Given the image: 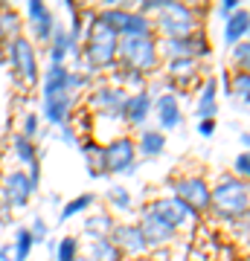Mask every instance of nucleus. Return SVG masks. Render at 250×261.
Instances as JSON below:
<instances>
[{"instance_id": "nucleus-22", "label": "nucleus", "mask_w": 250, "mask_h": 261, "mask_svg": "<svg viewBox=\"0 0 250 261\" xmlns=\"http://www.w3.org/2000/svg\"><path fill=\"white\" fill-rule=\"evenodd\" d=\"M79 148H82L84 160H87V174L90 177H105L108 168H105V148L99 142H82Z\"/></svg>"}, {"instance_id": "nucleus-16", "label": "nucleus", "mask_w": 250, "mask_h": 261, "mask_svg": "<svg viewBox=\"0 0 250 261\" xmlns=\"http://www.w3.org/2000/svg\"><path fill=\"white\" fill-rule=\"evenodd\" d=\"M154 111H157V122H160V134L163 130H175L177 125H180V105H177V99H175V93H163V96H157V102L151 105Z\"/></svg>"}, {"instance_id": "nucleus-17", "label": "nucleus", "mask_w": 250, "mask_h": 261, "mask_svg": "<svg viewBox=\"0 0 250 261\" xmlns=\"http://www.w3.org/2000/svg\"><path fill=\"white\" fill-rule=\"evenodd\" d=\"M70 108H73V96H50V99H44V116L50 125H67L70 122Z\"/></svg>"}, {"instance_id": "nucleus-19", "label": "nucleus", "mask_w": 250, "mask_h": 261, "mask_svg": "<svg viewBox=\"0 0 250 261\" xmlns=\"http://www.w3.org/2000/svg\"><path fill=\"white\" fill-rule=\"evenodd\" d=\"M195 113H198V119H215V113H218V82L215 79L204 82V90H201L198 105H195Z\"/></svg>"}, {"instance_id": "nucleus-43", "label": "nucleus", "mask_w": 250, "mask_h": 261, "mask_svg": "<svg viewBox=\"0 0 250 261\" xmlns=\"http://www.w3.org/2000/svg\"><path fill=\"white\" fill-rule=\"evenodd\" d=\"M76 261H79V258H76Z\"/></svg>"}, {"instance_id": "nucleus-7", "label": "nucleus", "mask_w": 250, "mask_h": 261, "mask_svg": "<svg viewBox=\"0 0 250 261\" xmlns=\"http://www.w3.org/2000/svg\"><path fill=\"white\" fill-rule=\"evenodd\" d=\"M105 148V168L111 174H134L137 171V145L128 137H113Z\"/></svg>"}, {"instance_id": "nucleus-33", "label": "nucleus", "mask_w": 250, "mask_h": 261, "mask_svg": "<svg viewBox=\"0 0 250 261\" xmlns=\"http://www.w3.org/2000/svg\"><path fill=\"white\" fill-rule=\"evenodd\" d=\"M233 171H236V177H239V180H244V183H247V174H250V154H247V151H241L239 157H236Z\"/></svg>"}, {"instance_id": "nucleus-31", "label": "nucleus", "mask_w": 250, "mask_h": 261, "mask_svg": "<svg viewBox=\"0 0 250 261\" xmlns=\"http://www.w3.org/2000/svg\"><path fill=\"white\" fill-rule=\"evenodd\" d=\"M76 255H79V241H76L73 235L61 238L58 247H56V258L58 261H76Z\"/></svg>"}, {"instance_id": "nucleus-12", "label": "nucleus", "mask_w": 250, "mask_h": 261, "mask_svg": "<svg viewBox=\"0 0 250 261\" xmlns=\"http://www.w3.org/2000/svg\"><path fill=\"white\" fill-rule=\"evenodd\" d=\"M148 209L157 215V218H163L172 229H177V226H184V224H189V221H195V212L186 203H180L177 197H157V200L148 206Z\"/></svg>"}, {"instance_id": "nucleus-13", "label": "nucleus", "mask_w": 250, "mask_h": 261, "mask_svg": "<svg viewBox=\"0 0 250 261\" xmlns=\"http://www.w3.org/2000/svg\"><path fill=\"white\" fill-rule=\"evenodd\" d=\"M35 195V189L29 186V177L24 171H9L6 177H3V200L6 206H15V209H24L29 203V197Z\"/></svg>"}, {"instance_id": "nucleus-41", "label": "nucleus", "mask_w": 250, "mask_h": 261, "mask_svg": "<svg viewBox=\"0 0 250 261\" xmlns=\"http://www.w3.org/2000/svg\"><path fill=\"white\" fill-rule=\"evenodd\" d=\"M0 35H3V27H0Z\"/></svg>"}, {"instance_id": "nucleus-29", "label": "nucleus", "mask_w": 250, "mask_h": 261, "mask_svg": "<svg viewBox=\"0 0 250 261\" xmlns=\"http://www.w3.org/2000/svg\"><path fill=\"white\" fill-rule=\"evenodd\" d=\"M32 247H35L32 232H29L27 226H20L18 235H15V258H12V261H27L29 252H32Z\"/></svg>"}, {"instance_id": "nucleus-9", "label": "nucleus", "mask_w": 250, "mask_h": 261, "mask_svg": "<svg viewBox=\"0 0 250 261\" xmlns=\"http://www.w3.org/2000/svg\"><path fill=\"white\" fill-rule=\"evenodd\" d=\"M169 186H172V197L186 203L195 215L210 209V186L201 177H180V180H172Z\"/></svg>"}, {"instance_id": "nucleus-3", "label": "nucleus", "mask_w": 250, "mask_h": 261, "mask_svg": "<svg viewBox=\"0 0 250 261\" xmlns=\"http://www.w3.org/2000/svg\"><path fill=\"white\" fill-rule=\"evenodd\" d=\"M117 61L122 64V70H134V73H146L154 70L160 61L157 53V41L148 38H120L117 41Z\"/></svg>"}, {"instance_id": "nucleus-32", "label": "nucleus", "mask_w": 250, "mask_h": 261, "mask_svg": "<svg viewBox=\"0 0 250 261\" xmlns=\"http://www.w3.org/2000/svg\"><path fill=\"white\" fill-rule=\"evenodd\" d=\"M108 200H111L120 212H128V209H131V195H128V189H122V186H111V189H108Z\"/></svg>"}, {"instance_id": "nucleus-23", "label": "nucleus", "mask_w": 250, "mask_h": 261, "mask_svg": "<svg viewBox=\"0 0 250 261\" xmlns=\"http://www.w3.org/2000/svg\"><path fill=\"white\" fill-rule=\"evenodd\" d=\"M113 229V218L108 212H93L87 221H84V235L90 241H99V238H108Z\"/></svg>"}, {"instance_id": "nucleus-40", "label": "nucleus", "mask_w": 250, "mask_h": 261, "mask_svg": "<svg viewBox=\"0 0 250 261\" xmlns=\"http://www.w3.org/2000/svg\"><path fill=\"white\" fill-rule=\"evenodd\" d=\"M198 134H201V137H213L215 134V119H201L198 122Z\"/></svg>"}, {"instance_id": "nucleus-38", "label": "nucleus", "mask_w": 250, "mask_h": 261, "mask_svg": "<svg viewBox=\"0 0 250 261\" xmlns=\"http://www.w3.org/2000/svg\"><path fill=\"white\" fill-rule=\"evenodd\" d=\"M61 140H64L70 148H79V145H82V142H79V137H76V130L70 128V125H61Z\"/></svg>"}, {"instance_id": "nucleus-6", "label": "nucleus", "mask_w": 250, "mask_h": 261, "mask_svg": "<svg viewBox=\"0 0 250 261\" xmlns=\"http://www.w3.org/2000/svg\"><path fill=\"white\" fill-rule=\"evenodd\" d=\"M6 49H9V61L15 67L18 79L32 87L38 82V58H35V47L29 44V38L15 35L12 41H6Z\"/></svg>"}, {"instance_id": "nucleus-27", "label": "nucleus", "mask_w": 250, "mask_h": 261, "mask_svg": "<svg viewBox=\"0 0 250 261\" xmlns=\"http://www.w3.org/2000/svg\"><path fill=\"white\" fill-rule=\"evenodd\" d=\"M12 148H15V154H18V160L24 163V166H35L38 163V151H35V142L27 140V137H12Z\"/></svg>"}, {"instance_id": "nucleus-36", "label": "nucleus", "mask_w": 250, "mask_h": 261, "mask_svg": "<svg viewBox=\"0 0 250 261\" xmlns=\"http://www.w3.org/2000/svg\"><path fill=\"white\" fill-rule=\"evenodd\" d=\"M27 229L32 232L35 244L38 241H47V221H44V218H35V221H32V226H27Z\"/></svg>"}, {"instance_id": "nucleus-2", "label": "nucleus", "mask_w": 250, "mask_h": 261, "mask_svg": "<svg viewBox=\"0 0 250 261\" xmlns=\"http://www.w3.org/2000/svg\"><path fill=\"white\" fill-rule=\"evenodd\" d=\"M84 38H87V41H84V53H82L84 75L117 64V41H120V38H117L113 29H108L102 20L93 18V23L87 27Z\"/></svg>"}, {"instance_id": "nucleus-18", "label": "nucleus", "mask_w": 250, "mask_h": 261, "mask_svg": "<svg viewBox=\"0 0 250 261\" xmlns=\"http://www.w3.org/2000/svg\"><path fill=\"white\" fill-rule=\"evenodd\" d=\"M151 93L148 90H140V93L128 96V102H125V122L128 125H143L148 119V113H151Z\"/></svg>"}, {"instance_id": "nucleus-5", "label": "nucleus", "mask_w": 250, "mask_h": 261, "mask_svg": "<svg viewBox=\"0 0 250 261\" xmlns=\"http://www.w3.org/2000/svg\"><path fill=\"white\" fill-rule=\"evenodd\" d=\"M157 29H160V35H163V41L166 38H186V35H192V32H198V20H195L192 6L169 0L166 9L157 12Z\"/></svg>"}, {"instance_id": "nucleus-15", "label": "nucleus", "mask_w": 250, "mask_h": 261, "mask_svg": "<svg viewBox=\"0 0 250 261\" xmlns=\"http://www.w3.org/2000/svg\"><path fill=\"white\" fill-rule=\"evenodd\" d=\"M27 15H29V27H32V32H35L38 41H50L53 29H56V15H53V9L44 6L41 0H29Z\"/></svg>"}, {"instance_id": "nucleus-42", "label": "nucleus", "mask_w": 250, "mask_h": 261, "mask_svg": "<svg viewBox=\"0 0 250 261\" xmlns=\"http://www.w3.org/2000/svg\"><path fill=\"white\" fill-rule=\"evenodd\" d=\"M0 12H3V3H0Z\"/></svg>"}, {"instance_id": "nucleus-26", "label": "nucleus", "mask_w": 250, "mask_h": 261, "mask_svg": "<svg viewBox=\"0 0 250 261\" xmlns=\"http://www.w3.org/2000/svg\"><path fill=\"white\" fill-rule=\"evenodd\" d=\"M90 258L93 261H120L122 252L113 247L111 238H99V241H90Z\"/></svg>"}, {"instance_id": "nucleus-37", "label": "nucleus", "mask_w": 250, "mask_h": 261, "mask_svg": "<svg viewBox=\"0 0 250 261\" xmlns=\"http://www.w3.org/2000/svg\"><path fill=\"white\" fill-rule=\"evenodd\" d=\"M35 134H38V116L35 113H27V116H24V134H20V137L32 140Z\"/></svg>"}, {"instance_id": "nucleus-4", "label": "nucleus", "mask_w": 250, "mask_h": 261, "mask_svg": "<svg viewBox=\"0 0 250 261\" xmlns=\"http://www.w3.org/2000/svg\"><path fill=\"white\" fill-rule=\"evenodd\" d=\"M96 20H102L108 29L117 32V38H148L151 35V20L140 12L122 9V6H105L96 12Z\"/></svg>"}, {"instance_id": "nucleus-28", "label": "nucleus", "mask_w": 250, "mask_h": 261, "mask_svg": "<svg viewBox=\"0 0 250 261\" xmlns=\"http://www.w3.org/2000/svg\"><path fill=\"white\" fill-rule=\"evenodd\" d=\"M198 58H175L169 61V79H195Z\"/></svg>"}, {"instance_id": "nucleus-25", "label": "nucleus", "mask_w": 250, "mask_h": 261, "mask_svg": "<svg viewBox=\"0 0 250 261\" xmlns=\"http://www.w3.org/2000/svg\"><path fill=\"white\" fill-rule=\"evenodd\" d=\"M67 73H70L67 67H50V70H47V75H44V99L67 93Z\"/></svg>"}, {"instance_id": "nucleus-1", "label": "nucleus", "mask_w": 250, "mask_h": 261, "mask_svg": "<svg viewBox=\"0 0 250 261\" xmlns=\"http://www.w3.org/2000/svg\"><path fill=\"white\" fill-rule=\"evenodd\" d=\"M250 206V192L247 183L239 177H221L215 183V189H210V209H213L221 221H241L247 218Z\"/></svg>"}, {"instance_id": "nucleus-10", "label": "nucleus", "mask_w": 250, "mask_h": 261, "mask_svg": "<svg viewBox=\"0 0 250 261\" xmlns=\"http://www.w3.org/2000/svg\"><path fill=\"white\" fill-rule=\"evenodd\" d=\"M163 53H166L169 61H175V58H198L210 53V44H207V38L201 32H192L186 38H166L163 41Z\"/></svg>"}, {"instance_id": "nucleus-8", "label": "nucleus", "mask_w": 250, "mask_h": 261, "mask_svg": "<svg viewBox=\"0 0 250 261\" xmlns=\"http://www.w3.org/2000/svg\"><path fill=\"white\" fill-rule=\"evenodd\" d=\"M90 108L93 111H99L105 119L111 122H122L125 119V102H128V93H125V87H111V84H102V87H96L90 93Z\"/></svg>"}, {"instance_id": "nucleus-21", "label": "nucleus", "mask_w": 250, "mask_h": 261, "mask_svg": "<svg viewBox=\"0 0 250 261\" xmlns=\"http://www.w3.org/2000/svg\"><path fill=\"white\" fill-rule=\"evenodd\" d=\"M227 93L233 96V105H239L241 111H247V96H250V75H247V70H236L233 79H227Z\"/></svg>"}, {"instance_id": "nucleus-20", "label": "nucleus", "mask_w": 250, "mask_h": 261, "mask_svg": "<svg viewBox=\"0 0 250 261\" xmlns=\"http://www.w3.org/2000/svg\"><path fill=\"white\" fill-rule=\"evenodd\" d=\"M247 23H250V12L244 6H239V12H233L230 18H227V27H224V41L236 47L241 44L244 38H247Z\"/></svg>"}, {"instance_id": "nucleus-39", "label": "nucleus", "mask_w": 250, "mask_h": 261, "mask_svg": "<svg viewBox=\"0 0 250 261\" xmlns=\"http://www.w3.org/2000/svg\"><path fill=\"white\" fill-rule=\"evenodd\" d=\"M233 12H239V0H224L221 6H218V15L221 18H230Z\"/></svg>"}, {"instance_id": "nucleus-14", "label": "nucleus", "mask_w": 250, "mask_h": 261, "mask_svg": "<svg viewBox=\"0 0 250 261\" xmlns=\"http://www.w3.org/2000/svg\"><path fill=\"white\" fill-rule=\"evenodd\" d=\"M108 238L113 241V247H117L120 252L125 250V252H131V255H140V252L148 250V244L143 241L137 224H113V229H111Z\"/></svg>"}, {"instance_id": "nucleus-34", "label": "nucleus", "mask_w": 250, "mask_h": 261, "mask_svg": "<svg viewBox=\"0 0 250 261\" xmlns=\"http://www.w3.org/2000/svg\"><path fill=\"white\" fill-rule=\"evenodd\" d=\"M18 23H20V18L12 9L0 12V27H3V35H6V32H15V29H18Z\"/></svg>"}, {"instance_id": "nucleus-24", "label": "nucleus", "mask_w": 250, "mask_h": 261, "mask_svg": "<svg viewBox=\"0 0 250 261\" xmlns=\"http://www.w3.org/2000/svg\"><path fill=\"white\" fill-rule=\"evenodd\" d=\"M163 148H166V134H160V130H151V128L143 130V137H140V145H137V151L143 154V157H146V160L160 157V154H163Z\"/></svg>"}, {"instance_id": "nucleus-30", "label": "nucleus", "mask_w": 250, "mask_h": 261, "mask_svg": "<svg viewBox=\"0 0 250 261\" xmlns=\"http://www.w3.org/2000/svg\"><path fill=\"white\" fill-rule=\"evenodd\" d=\"M93 200H96V195H79L76 200H70V203H64V209H61V221H70L73 215L84 212V209H90Z\"/></svg>"}, {"instance_id": "nucleus-35", "label": "nucleus", "mask_w": 250, "mask_h": 261, "mask_svg": "<svg viewBox=\"0 0 250 261\" xmlns=\"http://www.w3.org/2000/svg\"><path fill=\"white\" fill-rule=\"evenodd\" d=\"M247 41H241V44H236V49H233V61L239 64V70H247Z\"/></svg>"}, {"instance_id": "nucleus-11", "label": "nucleus", "mask_w": 250, "mask_h": 261, "mask_svg": "<svg viewBox=\"0 0 250 261\" xmlns=\"http://www.w3.org/2000/svg\"><path fill=\"white\" fill-rule=\"evenodd\" d=\"M140 235H143V241L148 244V247H160V244H166L175 238V229L163 221V218H157V215L151 212V209H143L140 212V224H137Z\"/></svg>"}]
</instances>
